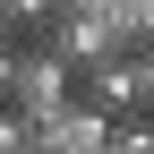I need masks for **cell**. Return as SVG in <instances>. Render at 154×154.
I'll return each instance as SVG.
<instances>
[{"label": "cell", "mask_w": 154, "mask_h": 154, "mask_svg": "<svg viewBox=\"0 0 154 154\" xmlns=\"http://www.w3.org/2000/svg\"><path fill=\"white\" fill-rule=\"evenodd\" d=\"M69 86H77V77L51 60V51H17V60H9V86H0V111H17V120L34 128V120H51V111L69 103Z\"/></svg>", "instance_id": "1"}, {"label": "cell", "mask_w": 154, "mask_h": 154, "mask_svg": "<svg viewBox=\"0 0 154 154\" xmlns=\"http://www.w3.org/2000/svg\"><path fill=\"white\" fill-rule=\"evenodd\" d=\"M77 103H86L94 111V120H111V128H120V120H146V103H137V69H128V51H111V60H94V69H77Z\"/></svg>", "instance_id": "2"}, {"label": "cell", "mask_w": 154, "mask_h": 154, "mask_svg": "<svg viewBox=\"0 0 154 154\" xmlns=\"http://www.w3.org/2000/svg\"><path fill=\"white\" fill-rule=\"evenodd\" d=\"M34 51H51V60L77 77V69L111 60V34H103V17H86V9H51V17H43V43H34Z\"/></svg>", "instance_id": "3"}, {"label": "cell", "mask_w": 154, "mask_h": 154, "mask_svg": "<svg viewBox=\"0 0 154 154\" xmlns=\"http://www.w3.org/2000/svg\"><path fill=\"white\" fill-rule=\"evenodd\" d=\"M0 17H9V26H43V17H51V0H0Z\"/></svg>", "instance_id": "4"}, {"label": "cell", "mask_w": 154, "mask_h": 154, "mask_svg": "<svg viewBox=\"0 0 154 154\" xmlns=\"http://www.w3.org/2000/svg\"><path fill=\"white\" fill-rule=\"evenodd\" d=\"M128 69H137V103L154 111V43H146V51H128Z\"/></svg>", "instance_id": "5"}, {"label": "cell", "mask_w": 154, "mask_h": 154, "mask_svg": "<svg viewBox=\"0 0 154 154\" xmlns=\"http://www.w3.org/2000/svg\"><path fill=\"white\" fill-rule=\"evenodd\" d=\"M0 154H26V120L17 111H0Z\"/></svg>", "instance_id": "6"}]
</instances>
